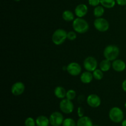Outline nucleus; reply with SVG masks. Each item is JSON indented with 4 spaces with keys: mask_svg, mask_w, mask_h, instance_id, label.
I'll list each match as a JSON object with an SVG mask.
<instances>
[{
    "mask_svg": "<svg viewBox=\"0 0 126 126\" xmlns=\"http://www.w3.org/2000/svg\"><path fill=\"white\" fill-rule=\"evenodd\" d=\"M72 27L75 32L79 34L86 33L89 29L88 22L82 18L77 17L73 21Z\"/></svg>",
    "mask_w": 126,
    "mask_h": 126,
    "instance_id": "obj_1",
    "label": "nucleus"
},
{
    "mask_svg": "<svg viewBox=\"0 0 126 126\" xmlns=\"http://www.w3.org/2000/svg\"><path fill=\"white\" fill-rule=\"evenodd\" d=\"M119 48L116 45H108L103 50V56L106 59L113 62L119 57Z\"/></svg>",
    "mask_w": 126,
    "mask_h": 126,
    "instance_id": "obj_2",
    "label": "nucleus"
},
{
    "mask_svg": "<svg viewBox=\"0 0 126 126\" xmlns=\"http://www.w3.org/2000/svg\"><path fill=\"white\" fill-rule=\"evenodd\" d=\"M67 33L62 28H58L54 31L52 35V41L55 45L60 46L63 44L67 39Z\"/></svg>",
    "mask_w": 126,
    "mask_h": 126,
    "instance_id": "obj_3",
    "label": "nucleus"
},
{
    "mask_svg": "<svg viewBox=\"0 0 126 126\" xmlns=\"http://www.w3.org/2000/svg\"><path fill=\"white\" fill-rule=\"evenodd\" d=\"M124 113L120 108L114 107L111 108L109 111V118L111 121L115 123H122L124 119Z\"/></svg>",
    "mask_w": 126,
    "mask_h": 126,
    "instance_id": "obj_4",
    "label": "nucleus"
},
{
    "mask_svg": "<svg viewBox=\"0 0 126 126\" xmlns=\"http://www.w3.org/2000/svg\"><path fill=\"white\" fill-rule=\"evenodd\" d=\"M95 28L100 32H106L110 28V23L107 19L102 17L96 18L94 22Z\"/></svg>",
    "mask_w": 126,
    "mask_h": 126,
    "instance_id": "obj_5",
    "label": "nucleus"
},
{
    "mask_svg": "<svg viewBox=\"0 0 126 126\" xmlns=\"http://www.w3.org/2000/svg\"><path fill=\"white\" fill-rule=\"evenodd\" d=\"M83 66L86 71L93 72L98 67V62L97 59L92 56H89L84 59Z\"/></svg>",
    "mask_w": 126,
    "mask_h": 126,
    "instance_id": "obj_6",
    "label": "nucleus"
},
{
    "mask_svg": "<svg viewBox=\"0 0 126 126\" xmlns=\"http://www.w3.org/2000/svg\"><path fill=\"white\" fill-rule=\"evenodd\" d=\"M59 107L60 110L63 113L70 114L73 111L74 104L72 102V100H70L66 98L62 99L59 103Z\"/></svg>",
    "mask_w": 126,
    "mask_h": 126,
    "instance_id": "obj_7",
    "label": "nucleus"
},
{
    "mask_svg": "<svg viewBox=\"0 0 126 126\" xmlns=\"http://www.w3.org/2000/svg\"><path fill=\"white\" fill-rule=\"evenodd\" d=\"M64 121L63 114L59 111L53 112L49 117L50 124L52 126H60Z\"/></svg>",
    "mask_w": 126,
    "mask_h": 126,
    "instance_id": "obj_8",
    "label": "nucleus"
},
{
    "mask_svg": "<svg viewBox=\"0 0 126 126\" xmlns=\"http://www.w3.org/2000/svg\"><path fill=\"white\" fill-rule=\"evenodd\" d=\"M66 71L73 76H77L82 73V68L77 62H71L66 66Z\"/></svg>",
    "mask_w": 126,
    "mask_h": 126,
    "instance_id": "obj_9",
    "label": "nucleus"
},
{
    "mask_svg": "<svg viewBox=\"0 0 126 126\" xmlns=\"http://www.w3.org/2000/svg\"><path fill=\"white\" fill-rule=\"evenodd\" d=\"M87 105L91 108H98L101 105V98L98 95L91 94L87 96L86 98Z\"/></svg>",
    "mask_w": 126,
    "mask_h": 126,
    "instance_id": "obj_10",
    "label": "nucleus"
},
{
    "mask_svg": "<svg viewBox=\"0 0 126 126\" xmlns=\"http://www.w3.org/2000/svg\"><path fill=\"white\" fill-rule=\"evenodd\" d=\"M25 90V86L24 84L20 81L15 82L13 84L11 89V93L14 96H19L24 92Z\"/></svg>",
    "mask_w": 126,
    "mask_h": 126,
    "instance_id": "obj_11",
    "label": "nucleus"
},
{
    "mask_svg": "<svg viewBox=\"0 0 126 126\" xmlns=\"http://www.w3.org/2000/svg\"><path fill=\"white\" fill-rule=\"evenodd\" d=\"M88 12V7L85 4H79L75 9V14L77 17L83 18Z\"/></svg>",
    "mask_w": 126,
    "mask_h": 126,
    "instance_id": "obj_12",
    "label": "nucleus"
},
{
    "mask_svg": "<svg viewBox=\"0 0 126 126\" xmlns=\"http://www.w3.org/2000/svg\"><path fill=\"white\" fill-rule=\"evenodd\" d=\"M112 68L116 72H123L126 68L125 62L121 59H116L112 62Z\"/></svg>",
    "mask_w": 126,
    "mask_h": 126,
    "instance_id": "obj_13",
    "label": "nucleus"
},
{
    "mask_svg": "<svg viewBox=\"0 0 126 126\" xmlns=\"http://www.w3.org/2000/svg\"><path fill=\"white\" fill-rule=\"evenodd\" d=\"M94 79L93 74L91 71H86L81 73L80 76V80L83 84H89Z\"/></svg>",
    "mask_w": 126,
    "mask_h": 126,
    "instance_id": "obj_14",
    "label": "nucleus"
},
{
    "mask_svg": "<svg viewBox=\"0 0 126 126\" xmlns=\"http://www.w3.org/2000/svg\"><path fill=\"white\" fill-rule=\"evenodd\" d=\"M54 95L55 97L59 99H63L66 97V91L62 86H57L54 89Z\"/></svg>",
    "mask_w": 126,
    "mask_h": 126,
    "instance_id": "obj_15",
    "label": "nucleus"
},
{
    "mask_svg": "<svg viewBox=\"0 0 126 126\" xmlns=\"http://www.w3.org/2000/svg\"><path fill=\"white\" fill-rule=\"evenodd\" d=\"M77 126H94L92 121L88 116L79 118L77 121Z\"/></svg>",
    "mask_w": 126,
    "mask_h": 126,
    "instance_id": "obj_16",
    "label": "nucleus"
},
{
    "mask_svg": "<svg viewBox=\"0 0 126 126\" xmlns=\"http://www.w3.org/2000/svg\"><path fill=\"white\" fill-rule=\"evenodd\" d=\"M112 67V62L110 60L108 59H105L104 60H102L99 63V68L103 72H107L110 70Z\"/></svg>",
    "mask_w": 126,
    "mask_h": 126,
    "instance_id": "obj_17",
    "label": "nucleus"
},
{
    "mask_svg": "<svg viewBox=\"0 0 126 126\" xmlns=\"http://www.w3.org/2000/svg\"><path fill=\"white\" fill-rule=\"evenodd\" d=\"M36 124L37 126H49L50 124L49 118L43 115L39 116L36 119Z\"/></svg>",
    "mask_w": 126,
    "mask_h": 126,
    "instance_id": "obj_18",
    "label": "nucleus"
},
{
    "mask_svg": "<svg viewBox=\"0 0 126 126\" xmlns=\"http://www.w3.org/2000/svg\"><path fill=\"white\" fill-rule=\"evenodd\" d=\"M62 18L66 22H71L75 19V14L72 11L66 10L62 13Z\"/></svg>",
    "mask_w": 126,
    "mask_h": 126,
    "instance_id": "obj_19",
    "label": "nucleus"
},
{
    "mask_svg": "<svg viewBox=\"0 0 126 126\" xmlns=\"http://www.w3.org/2000/svg\"><path fill=\"white\" fill-rule=\"evenodd\" d=\"M105 7L101 5V6H97L95 7L94 9L93 14L94 16L96 17V18H99V17H102L103 16L105 13Z\"/></svg>",
    "mask_w": 126,
    "mask_h": 126,
    "instance_id": "obj_20",
    "label": "nucleus"
},
{
    "mask_svg": "<svg viewBox=\"0 0 126 126\" xmlns=\"http://www.w3.org/2000/svg\"><path fill=\"white\" fill-rule=\"evenodd\" d=\"M116 0H100V4L107 9H111L115 6Z\"/></svg>",
    "mask_w": 126,
    "mask_h": 126,
    "instance_id": "obj_21",
    "label": "nucleus"
},
{
    "mask_svg": "<svg viewBox=\"0 0 126 126\" xmlns=\"http://www.w3.org/2000/svg\"><path fill=\"white\" fill-rule=\"evenodd\" d=\"M92 74H93L94 78L96 80H98V81L102 80L103 78V76H104L103 71H102L100 69L97 68L92 72Z\"/></svg>",
    "mask_w": 126,
    "mask_h": 126,
    "instance_id": "obj_22",
    "label": "nucleus"
},
{
    "mask_svg": "<svg viewBox=\"0 0 126 126\" xmlns=\"http://www.w3.org/2000/svg\"><path fill=\"white\" fill-rule=\"evenodd\" d=\"M63 126H77V123L72 118H66L64 119L62 124Z\"/></svg>",
    "mask_w": 126,
    "mask_h": 126,
    "instance_id": "obj_23",
    "label": "nucleus"
},
{
    "mask_svg": "<svg viewBox=\"0 0 126 126\" xmlns=\"http://www.w3.org/2000/svg\"><path fill=\"white\" fill-rule=\"evenodd\" d=\"M76 97V92L75 90L70 89L68 90V91H66V98L70 100H72L75 99Z\"/></svg>",
    "mask_w": 126,
    "mask_h": 126,
    "instance_id": "obj_24",
    "label": "nucleus"
},
{
    "mask_svg": "<svg viewBox=\"0 0 126 126\" xmlns=\"http://www.w3.org/2000/svg\"><path fill=\"white\" fill-rule=\"evenodd\" d=\"M36 120H34L32 117H28L25 121V126H36Z\"/></svg>",
    "mask_w": 126,
    "mask_h": 126,
    "instance_id": "obj_25",
    "label": "nucleus"
},
{
    "mask_svg": "<svg viewBox=\"0 0 126 126\" xmlns=\"http://www.w3.org/2000/svg\"><path fill=\"white\" fill-rule=\"evenodd\" d=\"M77 38L76 32L75 31H70L67 33V39L70 41H74Z\"/></svg>",
    "mask_w": 126,
    "mask_h": 126,
    "instance_id": "obj_26",
    "label": "nucleus"
},
{
    "mask_svg": "<svg viewBox=\"0 0 126 126\" xmlns=\"http://www.w3.org/2000/svg\"><path fill=\"white\" fill-rule=\"evenodd\" d=\"M89 4L93 7H96L97 6H99L100 4V0H88Z\"/></svg>",
    "mask_w": 126,
    "mask_h": 126,
    "instance_id": "obj_27",
    "label": "nucleus"
},
{
    "mask_svg": "<svg viewBox=\"0 0 126 126\" xmlns=\"http://www.w3.org/2000/svg\"><path fill=\"white\" fill-rule=\"evenodd\" d=\"M77 113H78V116L79 118L83 117L84 114V110L83 108L81 107H78L77 110Z\"/></svg>",
    "mask_w": 126,
    "mask_h": 126,
    "instance_id": "obj_28",
    "label": "nucleus"
},
{
    "mask_svg": "<svg viewBox=\"0 0 126 126\" xmlns=\"http://www.w3.org/2000/svg\"><path fill=\"white\" fill-rule=\"evenodd\" d=\"M116 1L119 6H126V0H116Z\"/></svg>",
    "mask_w": 126,
    "mask_h": 126,
    "instance_id": "obj_29",
    "label": "nucleus"
},
{
    "mask_svg": "<svg viewBox=\"0 0 126 126\" xmlns=\"http://www.w3.org/2000/svg\"><path fill=\"white\" fill-rule=\"evenodd\" d=\"M122 89H123V91H124V92H126V79L125 80H124L123 81V82H122Z\"/></svg>",
    "mask_w": 126,
    "mask_h": 126,
    "instance_id": "obj_30",
    "label": "nucleus"
},
{
    "mask_svg": "<svg viewBox=\"0 0 126 126\" xmlns=\"http://www.w3.org/2000/svg\"><path fill=\"white\" fill-rule=\"evenodd\" d=\"M122 126H126V119H124L122 121Z\"/></svg>",
    "mask_w": 126,
    "mask_h": 126,
    "instance_id": "obj_31",
    "label": "nucleus"
},
{
    "mask_svg": "<svg viewBox=\"0 0 126 126\" xmlns=\"http://www.w3.org/2000/svg\"><path fill=\"white\" fill-rule=\"evenodd\" d=\"M14 1H16V2H18V1H20V0H14Z\"/></svg>",
    "mask_w": 126,
    "mask_h": 126,
    "instance_id": "obj_32",
    "label": "nucleus"
},
{
    "mask_svg": "<svg viewBox=\"0 0 126 126\" xmlns=\"http://www.w3.org/2000/svg\"><path fill=\"white\" fill-rule=\"evenodd\" d=\"M124 107H125V108H126V102L125 104H124Z\"/></svg>",
    "mask_w": 126,
    "mask_h": 126,
    "instance_id": "obj_33",
    "label": "nucleus"
},
{
    "mask_svg": "<svg viewBox=\"0 0 126 126\" xmlns=\"http://www.w3.org/2000/svg\"><path fill=\"white\" fill-rule=\"evenodd\" d=\"M94 126H97V125H94Z\"/></svg>",
    "mask_w": 126,
    "mask_h": 126,
    "instance_id": "obj_34",
    "label": "nucleus"
},
{
    "mask_svg": "<svg viewBox=\"0 0 126 126\" xmlns=\"http://www.w3.org/2000/svg\"></svg>",
    "mask_w": 126,
    "mask_h": 126,
    "instance_id": "obj_35",
    "label": "nucleus"
}]
</instances>
